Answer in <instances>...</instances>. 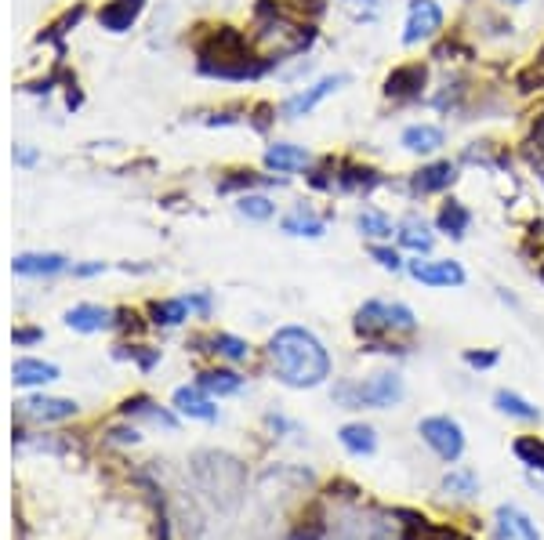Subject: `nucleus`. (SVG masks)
I'll list each match as a JSON object with an SVG mask.
<instances>
[{
	"mask_svg": "<svg viewBox=\"0 0 544 540\" xmlns=\"http://www.w3.org/2000/svg\"><path fill=\"white\" fill-rule=\"evenodd\" d=\"M396 240L403 251H414V254H432V247H436V236H432L428 222L414 211L396 225Z\"/></svg>",
	"mask_w": 544,
	"mask_h": 540,
	"instance_id": "2eb2a0df",
	"label": "nucleus"
},
{
	"mask_svg": "<svg viewBox=\"0 0 544 540\" xmlns=\"http://www.w3.org/2000/svg\"><path fill=\"white\" fill-rule=\"evenodd\" d=\"M407 396V385L396 370H381V374L367 377L360 385H338L334 388V399L345 403V410H360V406H374V410H389L399 406Z\"/></svg>",
	"mask_w": 544,
	"mask_h": 540,
	"instance_id": "7ed1b4c3",
	"label": "nucleus"
},
{
	"mask_svg": "<svg viewBox=\"0 0 544 540\" xmlns=\"http://www.w3.org/2000/svg\"><path fill=\"white\" fill-rule=\"evenodd\" d=\"M113 319L117 312L113 309H102V305H73L66 312V323L80 334H98V330H109L113 327Z\"/></svg>",
	"mask_w": 544,
	"mask_h": 540,
	"instance_id": "6ab92c4d",
	"label": "nucleus"
},
{
	"mask_svg": "<svg viewBox=\"0 0 544 540\" xmlns=\"http://www.w3.org/2000/svg\"><path fill=\"white\" fill-rule=\"evenodd\" d=\"M494 522H497V540H541L530 515L523 508H515V504H501Z\"/></svg>",
	"mask_w": 544,
	"mask_h": 540,
	"instance_id": "ddd939ff",
	"label": "nucleus"
},
{
	"mask_svg": "<svg viewBox=\"0 0 544 540\" xmlns=\"http://www.w3.org/2000/svg\"><path fill=\"white\" fill-rule=\"evenodd\" d=\"M185 305H189V312H196V316H211V294H207V290H196V294H189V298H185Z\"/></svg>",
	"mask_w": 544,
	"mask_h": 540,
	"instance_id": "f704fd0d",
	"label": "nucleus"
},
{
	"mask_svg": "<svg viewBox=\"0 0 544 540\" xmlns=\"http://www.w3.org/2000/svg\"><path fill=\"white\" fill-rule=\"evenodd\" d=\"M109 435H113L117 443H138V432H135V428H131V432H127V428H113Z\"/></svg>",
	"mask_w": 544,
	"mask_h": 540,
	"instance_id": "79ce46f5",
	"label": "nucleus"
},
{
	"mask_svg": "<svg viewBox=\"0 0 544 540\" xmlns=\"http://www.w3.org/2000/svg\"><path fill=\"white\" fill-rule=\"evenodd\" d=\"M428 87V66L425 62H403L385 77L381 84V95L392 98V102H418Z\"/></svg>",
	"mask_w": 544,
	"mask_h": 540,
	"instance_id": "0eeeda50",
	"label": "nucleus"
},
{
	"mask_svg": "<svg viewBox=\"0 0 544 540\" xmlns=\"http://www.w3.org/2000/svg\"><path fill=\"white\" fill-rule=\"evenodd\" d=\"M69 269V261L62 254H19L11 261V272L15 276H59V272Z\"/></svg>",
	"mask_w": 544,
	"mask_h": 540,
	"instance_id": "aec40b11",
	"label": "nucleus"
},
{
	"mask_svg": "<svg viewBox=\"0 0 544 540\" xmlns=\"http://www.w3.org/2000/svg\"><path fill=\"white\" fill-rule=\"evenodd\" d=\"M468 225H472V211H468L461 200H443L436 211V229L443 232V236H450V240H465Z\"/></svg>",
	"mask_w": 544,
	"mask_h": 540,
	"instance_id": "a211bd4d",
	"label": "nucleus"
},
{
	"mask_svg": "<svg viewBox=\"0 0 544 540\" xmlns=\"http://www.w3.org/2000/svg\"><path fill=\"white\" fill-rule=\"evenodd\" d=\"M236 211H240L243 218H251V222H269L272 214H276V203L265 193H243L240 200H236Z\"/></svg>",
	"mask_w": 544,
	"mask_h": 540,
	"instance_id": "c756f323",
	"label": "nucleus"
},
{
	"mask_svg": "<svg viewBox=\"0 0 544 540\" xmlns=\"http://www.w3.org/2000/svg\"><path fill=\"white\" fill-rule=\"evenodd\" d=\"M443 22H447V15H443L436 0H410L407 22H403V44L418 48V44L443 37Z\"/></svg>",
	"mask_w": 544,
	"mask_h": 540,
	"instance_id": "20e7f679",
	"label": "nucleus"
},
{
	"mask_svg": "<svg viewBox=\"0 0 544 540\" xmlns=\"http://www.w3.org/2000/svg\"><path fill=\"white\" fill-rule=\"evenodd\" d=\"M512 450H515V457L530 468V472L544 475V439H537V435H519V439L512 443Z\"/></svg>",
	"mask_w": 544,
	"mask_h": 540,
	"instance_id": "c85d7f7f",
	"label": "nucleus"
},
{
	"mask_svg": "<svg viewBox=\"0 0 544 540\" xmlns=\"http://www.w3.org/2000/svg\"><path fill=\"white\" fill-rule=\"evenodd\" d=\"M338 4L349 11L356 22H374L381 11V0H338Z\"/></svg>",
	"mask_w": 544,
	"mask_h": 540,
	"instance_id": "473e14b6",
	"label": "nucleus"
},
{
	"mask_svg": "<svg viewBox=\"0 0 544 540\" xmlns=\"http://www.w3.org/2000/svg\"><path fill=\"white\" fill-rule=\"evenodd\" d=\"M407 272L414 276L418 283L425 287H465V269L450 258H439V261H407Z\"/></svg>",
	"mask_w": 544,
	"mask_h": 540,
	"instance_id": "6e6552de",
	"label": "nucleus"
},
{
	"mask_svg": "<svg viewBox=\"0 0 544 540\" xmlns=\"http://www.w3.org/2000/svg\"><path fill=\"white\" fill-rule=\"evenodd\" d=\"M338 439H341V446L356 457H370L374 450H378V432H374L370 425H345L338 432Z\"/></svg>",
	"mask_w": 544,
	"mask_h": 540,
	"instance_id": "393cba45",
	"label": "nucleus"
},
{
	"mask_svg": "<svg viewBox=\"0 0 544 540\" xmlns=\"http://www.w3.org/2000/svg\"><path fill=\"white\" fill-rule=\"evenodd\" d=\"M399 145L414 156H432L447 145V131H443L439 124H410V127H403Z\"/></svg>",
	"mask_w": 544,
	"mask_h": 540,
	"instance_id": "f8f14e48",
	"label": "nucleus"
},
{
	"mask_svg": "<svg viewBox=\"0 0 544 540\" xmlns=\"http://www.w3.org/2000/svg\"><path fill=\"white\" fill-rule=\"evenodd\" d=\"M207 352H214V356H222V359H233V363H240V359H247V341L243 338H236V334H211L207 338Z\"/></svg>",
	"mask_w": 544,
	"mask_h": 540,
	"instance_id": "7c9ffc66",
	"label": "nucleus"
},
{
	"mask_svg": "<svg viewBox=\"0 0 544 540\" xmlns=\"http://www.w3.org/2000/svg\"><path fill=\"white\" fill-rule=\"evenodd\" d=\"M142 8H146V0H109L106 8L98 11V26L109 33H127L138 22Z\"/></svg>",
	"mask_w": 544,
	"mask_h": 540,
	"instance_id": "dca6fc26",
	"label": "nucleus"
},
{
	"mask_svg": "<svg viewBox=\"0 0 544 540\" xmlns=\"http://www.w3.org/2000/svg\"><path fill=\"white\" fill-rule=\"evenodd\" d=\"M120 414H124L127 421H131V417H146V421H153V425L167 428V432H175V428H178V417H175V414H167L164 406H156L153 399H146V396L127 399V403L120 406Z\"/></svg>",
	"mask_w": 544,
	"mask_h": 540,
	"instance_id": "b1692460",
	"label": "nucleus"
},
{
	"mask_svg": "<svg viewBox=\"0 0 544 540\" xmlns=\"http://www.w3.org/2000/svg\"><path fill=\"white\" fill-rule=\"evenodd\" d=\"M418 432L443 461H461V454H465V432L450 417H425L418 425Z\"/></svg>",
	"mask_w": 544,
	"mask_h": 540,
	"instance_id": "423d86ee",
	"label": "nucleus"
},
{
	"mask_svg": "<svg viewBox=\"0 0 544 540\" xmlns=\"http://www.w3.org/2000/svg\"><path fill=\"white\" fill-rule=\"evenodd\" d=\"M280 229L287 236H305V240H320L323 232H327V214H316L312 203H294L291 211L280 218Z\"/></svg>",
	"mask_w": 544,
	"mask_h": 540,
	"instance_id": "9b49d317",
	"label": "nucleus"
},
{
	"mask_svg": "<svg viewBox=\"0 0 544 540\" xmlns=\"http://www.w3.org/2000/svg\"><path fill=\"white\" fill-rule=\"evenodd\" d=\"M22 406H26V414H33L37 421H66V417H77V403H73V399L30 396Z\"/></svg>",
	"mask_w": 544,
	"mask_h": 540,
	"instance_id": "5701e85b",
	"label": "nucleus"
},
{
	"mask_svg": "<svg viewBox=\"0 0 544 540\" xmlns=\"http://www.w3.org/2000/svg\"><path fill=\"white\" fill-rule=\"evenodd\" d=\"M15 164H19V167H33V164H37V149H26V145H15Z\"/></svg>",
	"mask_w": 544,
	"mask_h": 540,
	"instance_id": "ea45409f",
	"label": "nucleus"
},
{
	"mask_svg": "<svg viewBox=\"0 0 544 540\" xmlns=\"http://www.w3.org/2000/svg\"><path fill=\"white\" fill-rule=\"evenodd\" d=\"M508 4H523V0H508Z\"/></svg>",
	"mask_w": 544,
	"mask_h": 540,
	"instance_id": "c03bdc74",
	"label": "nucleus"
},
{
	"mask_svg": "<svg viewBox=\"0 0 544 540\" xmlns=\"http://www.w3.org/2000/svg\"><path fill=\"white\" fill-rule=\"evenodd\" d=\"M356 229H360V236L370 243H385L396 236V222H392L385 211H378V207H363V211L356 214Z\"/></svg>",
	"mask_w": 544,
	"mask_h": 540,
	"instance_id": "4be33fe9",
	"label": "nucleus"
},
{
	"mask_svg": "<svg viewBox=\"0 0 544 540\" xmlns=\"http://www.w3.org/2000/svg\"><path fill=\"white\" fill-rule=\"evenodd\" d=\"M454 182H457V164H454V160H432V164H421L418 171L410 174V193H414V196H436V193H447Z\"/></svg>",
	"mask_w": 544,
	"mask_h": 540,
	"instance_id": "1a4fd4ad",
	"label": "nucleus"
},
{
	"mask_svg": "<svg viewBox=\"0 0 544 540\" xmlns=\"http://www.w3.org/2000/svg\"><path fill=\"white\" fill-rule=\"evenodd\" d=\"M11 377H15V385H22V388H37V385L55 381V377H59V367H55V363H44V359L22 356V359H15Z\"/></svg>",
	"mask_w": 544,
	"mask_h": 540,
	"instance_id": "412c9836",
	"label": "nucleus"
},
{
	"mask_svg": "<svg viewBox=\"0 0 544 540\" xmlns=\"http://www.w3.org/2000/svg\"><path fill=\"white\" fill-rule=\"evenodd\" d=\"M352 327L363 341H370V348L378 352L381 338H396V334H414L418 330V319L414 312L403 305V301H367L356 309Z\"/></svg>",
	"mask_w": 544,
	"mask_h": 540,
	"instance_id": "f03ea898",
	"label": "nucleus"
},
{
	"mask_svg": "<svg viewBox=\"0 0 544 540\" xmlns=\"http://www.w3.org/2000/svg\"><path fill=\"white\" fill-rule=\"evenodd\" d=\"M465 363L476 370H490V367H497V352H472V348H468Z\"/></svg>",
	"mask_w": 544,
	"mask_h": 540,
	"instance_id": "c9c22d12",
	"label": "nucleus"
},
{
	"mask_svg": "<svg viewBox=\"0 0 544 540\" xmlns=\"http://www.w3.org/2000/svg\"><path fill=\"white\" fill-rule=\"evenodd\" d=\"M196 385L204 388L207 396H236L243 388V377L236 370H204Z\"/></svg>",
	"mask_w": 544,
	"mask_h": 540,
	"instance_id": "a878e982",
	"label": "nucleus"
},
{
	"mask_svg": "<svg viewBox=\"0 0 544 540\" xmlns=\"http://www.w3.org/2000/svg\"><path fill=\"white\" fill-rule=\"evenodd\" d=\"M530 145H534L537 156L544 160V113L534 116V124H530Z\"/></svg>",
	"mask_w": 544,
	"mask_h": 540,
	"instance_id": "e433bc0d",
	"label": "nucleus"
},
{
	"mask_svg": "<svg viewBox=\"0 0 544 540\" xmlns=\"http://www.w3.org/2000/svg\"><path fill=\"white\" fill-rule=\"evenodd\" d=\"M349 80H352L349 73H331V77H320L316 84H309L305 91H298V95L287 98V102L280 106V113L287 116V120H302V116H309L316 106H323L331 95H338Z\"/></svg>",
	"mask_w": 544,
	"mask_h": 540,
	"instance_id": "39448f33",
	"label": "nucleus"
},
{
	"mask_svg": "<svg viewBox=\"0 0 544 540\" xmlns=\"http://www.w3.org/2000/svg\"><path fill=\"white\" fill-rule=\"evenodd\" d=\"M149 316H153L156 327H178V323L189 319V305H185V298L153 301V305H149Z\"/></svg>",
	"mask_w": 544,
	"mask_h": 540,
	"instance_id": "cd10ccee",
	"label": "nucleus"
},
{
	"mask_svg": "<svg viewBox=\"0 0 544 540\" xmlns=\"http://www.w3.org/2000/svg\"><path fill=\"white\" fill-rule=\"evenodd\" d=\"M44 338V330H15V345H37Z\"/></svg>",
	"mask_w": 544,
	"mask_h": 540,
	"instance_id": "a19ab883",
	"label": "nucleus"
},
{
	"mask_svg": "<svg viewBox=\"0 0 544 540\" xmlns=\"http://www.w3.org/2000/svg\"><path fill=\"white\" fill-rule=\"evenodd\" d=\"M537 62H541V66H544V51H541V58H537Z\"/></svg>",
	"mask_w": 544,
	"mask_h": 540,
	"instance_id": "37998d69",
	"label": "nucleus"
},
{
	"mask_svg": "<svg viewBox=\"0 0 544 540\" xmlns=\"http://www.w3.org/2000/svg\"><path fill=\"white\" fill-rule=\"evenodd\" d=\"M106 272V265L102 261H88V265H73V276H80V280H91V276H102Z\"/></svg>",
	"mask_w": 544,
	"mask_h": 540,
	"instance_id": "4c0bfd02",
	"label": "nucleus"
},
{
	"mask_svg": "<svg viewBox=\"0 0 544 540\" xmlns=\"http://www.w3.org/2000/svg\"><path fill=\"white\" fill-rule=\"evenodd\" d=\"M131 356L138 359V367H142V370H149V367H156V363H160V352H156V348H153V352H142V348H131Z\"/></svg>",
	"mask_w": 544,
	"mask_h": 540,
	"instance_id": "58836bf2",
	"label": "nucleus"
},
{
	"mask_svg": "<svg viewBox=\"0 0 544 540\" xmlns=\"http://www.w3.org/2000/svg\"><path fill=\"white\" fill-rule=\"evenodd\" d=\"M265 167L276 174H294V171H305L312 167V153L302 149V145H291V142H272L265 149Z\"/></svg>",
	"mask_w": 544,
	"mask_h": 540,
	"instance_id": "4468645a",
	"label": "nucleus"
},
{
	"mask_svg": "<svg viewBox=\"0 0 544 540\" xmlns=\"http://www.w3.org/2000/svg\"><path fill=\"white\" fill-rule=\"evenodd\" d=\"M370 258L378 261L381 269H389V272H403V269H407L403 254H399L396 247H389V243H370Z\"/></svg>",
	"mask_w": 544,
	"mask_h": 540,
	"instance_id": "2f4dec72",
	"label": "nucleus"
},
{
	"mask_svg": "<svg viewBox=\"0 0 544 540\" xmlns=\"http://www.w3.org/2000/svg\"><path fill=\"white\" fill-rule=\"evenodd\" d=\"M171 403H175L178 414H182V417H193V421H214V417H218V410H214L211 396H207V392L200 385L178 388Z\"/></svg>",
	"mask_w": 544,
	"mask_h": 540,
	"instance_id": "f3484780",
	"label": "nucleus"
},
{
	"mask_svg": "<svg viewBox=\"0 0 544 540\" xmlns=\"http://www.w3.org/2000/svg\"><path fill=\"white\" fill-rule=\"evenodd\" d=\"M494 406L501 410V414L508 417H519V421H541V410H537L534 403H526L519 392H508V388H501L494 396Z\"/></svg>",
	"mask_w": 544,
	"mask_h": 540,
	"instance_id": "bb28decb",
	"label": "nucleus"
},
{
	"mask_svg": "<svg viewBox=\"0 0 544 540\" xmlns=\"http://www.w3.org/2000/svg\"><path fill=\"white\" fill-rule=\"evenodd\" d=\"M269 359L276 377L291 388H316L331 377V352L305 327L276 330L269 338Z\"/></svg>",
	"mask_w": 544,
	"mask_h": 540,
	"instance_id": "f257e3e1",
	"label": "nucleus"
},
{
	"mask_svg": "<svg viewBox=\"0 0 544 540\" xmlns=\"http://www.w3.org/2000/svg\"><path fill=\"white\" fill-rule=\"evenodd\" d=\"M385 185V174L374 171L367 164H352V160H338L334 164V189L338 193H374Z\"/></svg>",
	"mask_w": 544,
	"mask_h": 540,
	"instance_id": "9d476101",
	"label": "nucleus"
},
{
	"mask_svg": "<svg viewBox=\"0 0 544 540\" xmlns=\"http://www.w3.org/2000/svg\"><path fill=\"white\" fill-rule=\"evenodd\" d=\"M541 280H544V265H541Z\"/></svg>",
	"mask_w": 544,
	"mask_h": 540,
	"instance_id": "a18cd8bd",
	"label": "nucleus"
},
{
	"mask_svg": "<svg viewBox=\"0 0 544 540\" xmlns=\"http://www.w3.org/2000/svg\"><path fill=\"white\" fill-rule=\"evenodd\" d=\"M443 490L457 493V497H472V493L479 490V483H476V475L472 472H450L447 479H443Z\"/></svg>",
	"mask_w": 544,
	"mask_h": 540,
	"instance_id": "72a5a7b5",
	"label": "nucleus"
}]
</instances>
